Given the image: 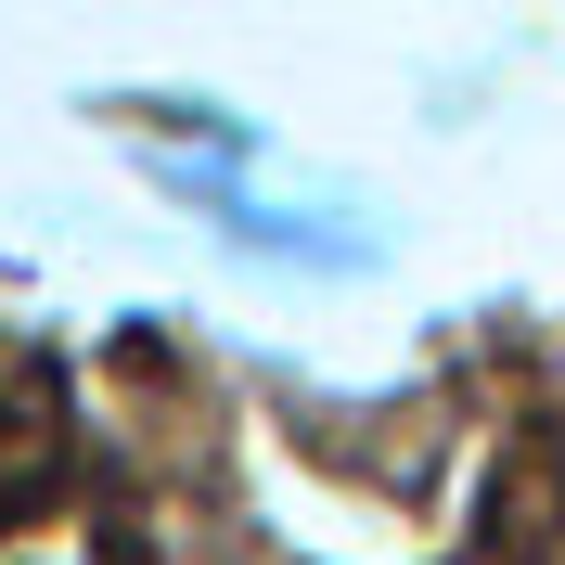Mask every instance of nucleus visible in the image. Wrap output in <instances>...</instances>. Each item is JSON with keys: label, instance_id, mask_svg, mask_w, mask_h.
Instances as JSON below:
<instances>
[]
</instances>
